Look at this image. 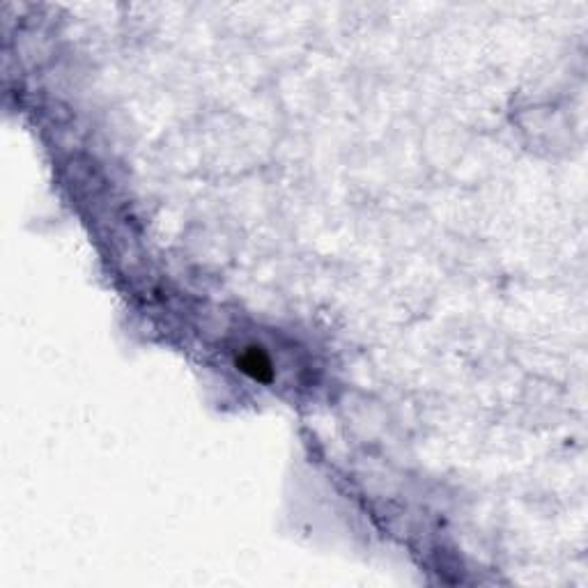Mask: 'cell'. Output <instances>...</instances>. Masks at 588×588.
<instances>
[{
	"mask_svg": "<svg viewBox=\"0 0 588 588\" xmlns=\"http://www.w3.org/2000/svg\"><path fill=\"white\" fill-rule=\"evenodd\" d=\"M232 363H235L237 373H242L244 377H249L258 384H272L274 377H276L274 361L262 345L249 343V345L239 347V350L235 352V357H232Z\"/></svg>",
	"mask_w": 588,
	"mask_h": 588,
	"instance_id": "cell-1",
	"label": "cell"
}]
</instances>
